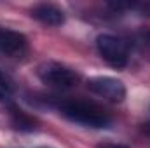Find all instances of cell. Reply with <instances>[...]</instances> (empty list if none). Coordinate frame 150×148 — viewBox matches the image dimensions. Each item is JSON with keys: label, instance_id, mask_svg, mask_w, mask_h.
I'll return each instance as SVG.
<instances>
[{"label": "cell", "instance_id": "8", "mask_svg": "<svg viewBox=\"0 0 150 148\" xmlns=\"http://www.w3.org/2000/svg\"><path fill=\"white\" fill-rule=\"evenodd\" d=\"M12 82L9 80V77L0 72V103H5L12 98Z\"/></svg>", "mask_w": 150, "mask_h": 148}, {"label": "cell", "instance_id": "9", "mask_svg": "<svg viewBox=\"0 0 150 148\" xmlns=\"http://www.w3.org/2000/svg\"><path fill=\"white\" fill-rule=\"evenodd\" d=\"M98 148H127L126 145H117V143H101Z\"/></svg>", "mask_w": 150, "mask_h": 148}, {"label": "cell", "instance_id": "1", "mask_svg": "<svg viewBox=\"0 0 150 148\" xmlns=\"http://www.w3.org/2000/svg\"><path fill=\"white\" fill-rule=\"evenodd\" d=\"M59 108L67 118L74 120L77 124L87 125V127L101 129L112 124L110 115L94 103H87L82 99H68V101H63Z\"/></svg>", "mask_w": 150, "mask_h": 148}, {"label": "cell", "instance_id": "4", "mask_svg": "<svg viewBox=\"0 0 150 148\" xmlns=\"http://www.w3.org/2000/svg\"><path fill=\"white\" fill-rule=\"evenodd\" d=\"M87 89L113 103H120L126 98V85L113 77H93L87 80Z\"/></svg>", "mask_w": 150, "mask_h": 148}, {"label": "cell", "instance_id": "6", "mask_svg": "<svg viewBox=\"0 0 150 148\" xmlns=\"http://www.w3.org/2000/svg\"><path fill=\"white\" fill-rule=\"evenodd\" d=\"M32 16L47 26H59L65 23V14L52 4H38L32 9Z\"/></svg>", "mask_w": 150, "mask_h": 148}, {"label": "cell", "instance_id": "2", "mask_svg": "<svg viewBox=\"0 0 150 148\" xmlns=\"http://www.w3.org/2000/svg\"><path fill=\"white\" fill-rule=\"evenodd\" d=\"M38 78L51 87L56 89H72L79 82V75L72 68L63 66L59 63H44L38 68Z\"/></svg>", "mask_w": 150, "mask_h": 148}, {"label": "cell", "instance_id": "5", "mask_svg": "<svg viewBox=\"0 0 150 148\" xmlns=\"http://www.w3.org/2000/svg\"><path fill=\"white\" fill-rule=\"evenodd\" d=\"M28 49V40L23 33L0 28V51L11 58H21Z\"/></svg>", "mask_w": 150, "mask_h": 148}, {"label": "cell", "instance_id": "7", "mask_svg": "<svg viewBox=\"0 0 150 148\" xmlns=\"http://www.w3.org/2000/svg\"><path fill=\"white\" fill-rule=\"evenodd\" d=\"M11 118H12L14 127L21 129V131H33L35 129V120L32 117H28L23 110L11 108Z\"/></svg>", "mask_w": 150, "mask_h": 148}, {"label": "cell", "instance_id": "3", "mask_svg": "<svg viewBox=\"0 0 150 148\" xmlns=\"http://www.w3.org/2000/svg\"><path fill=\"white\" fill-rule=\"evenodd\" d=\"M96 47L101 58L113 68H124L127 65V45L120 38L103 33L96 38Z\"/></svg>", "mask_w": 150, "mask_h": 148}]
</instances>
